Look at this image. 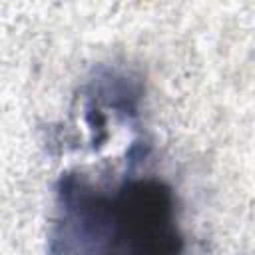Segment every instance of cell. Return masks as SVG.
I'll list each match as a JSON object with an SVG mask.
<instances>
[{
	"label": "cell",
	"instance_id": "6da1fadb",
	"mask_svg": "<svg viewBox=\"0 0 255 255\" xmlns=\"http://www.w3.org/2000/svg\"><path fill=\"white\" fill-rule=\"evenodd\" d=\"M179 205L157 177H126L100 187L82 173L56 185L50 255H181Z\"/></svg>",
	"mask_w": 255,
	"mask_h": 255
}]
</instances>
